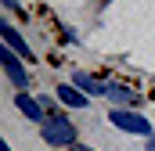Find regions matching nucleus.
I'll return each mask as SVG.
<instances>
[{
    "label": "nucleus",
    "instance_id": "obj_1",
    "mask_svg": "<svg viewBox=\"0 0 155 151\" xmlns=\"http://www.w3.org/2000/svg\"><path fill=\"white\" fill-rule=\"evenodd\" d=\"M40 137H43L51 148H76V126H72L65 115H51V119L40 126Z\"/></svg>",
    "mask_w": 155,
    "mask_h": 151
},
{
    "label": "nucleus",
    "instance_id": "obj_2",
    "mask_svg": "<svg viewBox=\"0 0 155 151\" xmlns=\"http://www.w3.org/2000/svg\"><path fill=\"white\" fill-rule=\"evenodd\" d=\"M108 122L116 130H123V133H130V137H148L152 133V122L144 115H137L134 108H112L108 112Z\"/></svg>",
    "mask_w": 155,
    "mask_h": 151
},
{
    "label": "nucleus",
    "instance_id": "obj_3",
    "mask_svg": "<svg viewBox=\"0 0 155 151\" xmlns=\"http://www.w3.org/2000/svg\"><path fill=\"white\" fill-rule=\"evenodd\" d=\"M0 61H4V69H7V76H11V83L18 86V90H25L29 86V72H25V65H22V58L11 50V47H4L0 50Z\"/></svg>",
    "mask_w": 155,
    "mask_h": 151
},
{
    "label": "nucleus",
    "instance_id": "obj_4",
    "mask_svg": "<svg viewBox=\"0 0 155 151\" xmlns=\"http://www.w3.org/2000/svg\"><path fill=\"white\" fill-rule=\"evenodd\" d=\"M69 83L76 86L79 94H87V97H101V94H108V83L97 79V76H90V72H72Z\"/></svg>",
    "mask_w": 155,
    "mask_h": 151
},
{
    "label": "nucleus",
    "instance_id": "obj_5",
    "mask_svg": "<svg viewBox=\"0 0 155 151\" xmlns=\"http://www.w3.org/2000/svg\"><path fill=\"white\" fill-rule=\"evenodd\" d=\"M15 104H18V112L25 115V119H33V122H40V126L51 119V115H47V108L40 104L36 97H29V94H18V101H15Z\"/></svg>",
    "mask_w": 155,
    "mask_h": 151
},
{
    "label": "nucleus",
    "instance_id": "obj_6",
    "mask_svg": "<svg viewBox=\"0 0 155 151\" xmlns=\"http://www.w3.org/2000/svg\"><path fill=\"white\" fill-rule=\"evenodd\" d=\"M0 33H4V43H7V47L18 54V58H29V61H33V50H29V43L18 36V29H15L11 22H4V25H0Z\"/></svg>",
    "mask_w": 155,
    "mask_h": 151
},
{
    "label": "nucleus",
    "instance_id": "obj_7",
    "mask_svg": "<svg viewBox=\"0 0 155 151\" xmlns=\"http://www.w3.org/2000/svg\"><path fill=\"white\" fill-rule=\"evenodd\" d=\"M112 104H123V108H134L137 104V94L130 90V86H123V83H108V94H105Z\"/></svg>",
    "mask_w": 155,
    "mask_h": 151
},
{
    "label": "nucleus",
    "instance_id": "obj_8",
    "mask_svg": "<svg viewBox=\"0 0 155 151\" xmlns=\"http://www.w3.org/2000/svg\"><path fill=\"white\" fill-rule=\"evenodd\" d=\"M58 101H61L65 108H87V94H79L72 83H61V86H58Z\"/></svg>",
    "mask_w": 155,
    "mask_h": 151
},
{
    "label": "nucleus",
    "instance_id": "obj_9",
    "mask_svg": "<svg viewBox=\"0 0 155 151\" xmlns=\"http://www.w3.org/2000/svg\"><path fill=\"white\" fill-rule=\"evenodd\" d=\"M148 151H155V137H148Z\"/></svg>",
    "mask_w": 155,
    "mask_h": 151
},
{
    "label": "nucleus",
    "instance_id": "obj_10",
    "mask_svg": "<svg viewBox=\"0 0 155 151\" xmlns=\"http://www.w3.org/2000/svg\"><path fill=\"white\" fill-rule=\"evenodd\" d=\"M72 151H94V148H83V144H76V148H72Z\"/></svg>",
    "mask_w": 155,
    "mask_h": 151
},
{
    "label": "nucleus",
    "instance_id": "obj_11",
    "mask_svg": "<svg viewBox=\"0 0 155 151\" xmlns=\"http://www.w3.org/2000/svg\"><path fill=\"white\" fill-rule=\"evenodd\" d=\"M4 151H11V144H4Z\"/></svg>",
    "mask_w": 155,
    "mask_h": 151
}]
</instances>
